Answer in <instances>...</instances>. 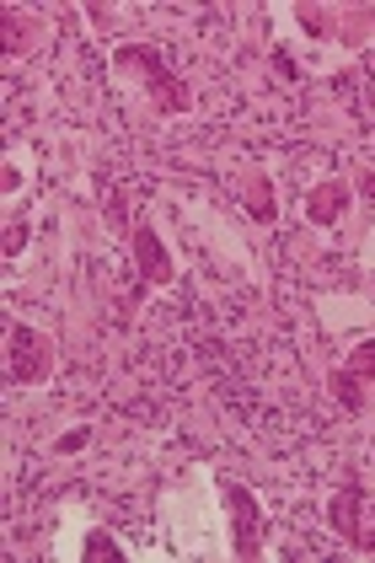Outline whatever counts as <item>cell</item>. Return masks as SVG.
Here are the masks:
<instances>
[{
    "label": "cell",
    "instance_id": "6da1fadb",
    "mask_svg": "<svg viewBox=\"0 0 375 563\" xmlns=\"http://www.w3.org/2000/svg\"><path fill=\"white\" fill-rule=\"evenodd\" d=\"M113 70H134V76L145 81V91H151V102H156V113H162V119H183V113H194V87L172 70V59L156 44H145V38L119 44L113 48Z\"/></svg>",
    "mask_w": 375,
    "mask_h": 563
},
{
    "label": "cell",
    "instance_id": "5b68a950",
    "mask_svg": "<svg viewBox=\"0 0 375 563\" xmlns=\"http://www.w3.org/2000/svg\"><path fill=\"white\" fill-rule=\"evenodd\" d=\"M360 516H365V483H360V477H349L333 499H328V526H333L349 548H360V542H365V526H360Z\"/></svg>",
    "mask_w": 375,
    "mask_h": 563
},
{
    "label": "cell",
    "instance_id": "5bb4252c",
    "mask_svg": "<svg viewBox=\"0 0 375 563\" xmlns=\"http://www.w3.org/2000/svg\"><path fill=\"white\" fill-rule=\"evenodd\" d=\"M295 22H306V33H311V38H333L328 11H317V5H295Z\"/></svg>",
    "mask_w": 375,
    "mask_h": 563
},
{
    "label": "cell",
    "instance_id": "8fae6325",
    "mask_svg": "<svg viewBox=\"0 0 375 563\" xmlns=\"http://www.w3.org/2000/svg\"><path fill=\"white\" fill-rule=\"evenodd\" d=\"M343 371L365 387V382H375V339H365V344L349 349V360H343Z\"/></svg>",
    "mask_w": 375,
    "mask_h": 563
},
{
    "label": "cell",
    "instance_id": "7a4b0ae2",
    "mask_svg": "<svg viewBox=\"0 0 375 563\" xmlns=\"http://www.w3.org/2000/svg\"><path fill=\"white\" fill-rule=\"evenodd\" d=\"M54 376V344L48 333L5 317V382L11 387H43Z\"/></svg>",
    "mask_w": 375,
    "mask_h": 563
},
{
    "label": "cell",
    "instance_id": "ba28073f",
    "mask_svg": "<svg viewBox=\"0 0 375 563\" xmlns=\"http://www.w3.org/2000/svg\"><path fill=\"white\" fill-rule=\"evenodd\" d=\"M252 199H247V216L257 220V225H274L279 220V205H274V188H268V173L263 167H252Z\"/></svg>",
    "mask_w": 375,
    "mask_h": 563
},
{
    "label": "cell",
    "instance_id": "4fadbf2b",
    "mask_svg": "<svg viewBox=\"0 0 375 563\" xmlns=\"http://www.w3.org/2000/svg\"><path fill=\"white\" fill-rule=\"evenodd\" d=\"M27 236H33V220H11V225H5V242H0V253H5V258H22Z\"/></svg>",
    "mask_w": 375,
    "mask_h": 563
},
{
    "label": "cell",
    "instance_id": "8992f818",
    "mask_svg": "<svg viewBox=\"0 0 375 563\" xmlns=\"http://www.w3.org/2000/svg\"><path fill=\"white\" fill-rule=\"evenodd\" d=\"M349 205H354V188L343 177H328V183H317L306 194V220L311 225H338V220L349 216Z\"/></svg>",
    "mask_w": 375,
    "mask_h": 563
},
{
    "label": "cell",
    "instance_id": "9a60e30c",
    "mask_svg": "<svg viewBox=\"0 0 375 563\" xmlns=\"http://www.w3.org/2000/svg\"><path fill=\"white\" fill-rule=\"evenodd\" d=\"M268 59H274V76H279V81H290V87H300V81H306V70H300V65H295V59L279 44L268 48Z\"/></svg>",
    "mask_w": 375,
    "mask_h": 563
},
{
    "label": "cell",
    "instance_id": "2e32d148",
    "mask_svg": "<svg viewBox=\"0 0 375 563\" xmlns=\"http://www.w3.org/2000/svg\"><path fill=\"white\" fill-rule=\"evenodd\" d=\"M0 183H5V194H16V188H22V167H16V162H5V173H0Z\"/></svg>",
    "mask_w": 375,
    "mask_h": 563
},
{
    "label": "cell",
    "instance_id": "3957f363",
    "mask_svg": "<svg viewBox=\"0 0 375 563\" xmlns=\"http://www.w3.org/2000/svg\"><path fill=\"white\" fill-rule=\"evenodd\" d=\"M129 258H134V296H129V311H134L151 290H167L172 279H177V263H172L167 242H162V231L151 220H134L129 225Z\"/></svg>",
    "mask_w": 375,
    "mask_h": 563
},
{
    "label": "cell",
    "instance_id": "9c48e42d",
    "mask_svg": "<svg viewBox=\"0 0 375 563\" xmlns=\"http://www.w3.org/2000/svg\"><path fill=\"white\" fill-rule=\"evenodd\" d=\"M328 391H333V402L343 408V413H349V419H360V413H365V387H360V382H354L343 365H338L333 376H328Z\"/></svg>",
    "mask_w": 375,
    "mask_h": 563
},
{
    "label": "cell",
    "instance_id": "30bf717a",
    "mask_svg": "<svg viewBox=\"0 0 375 563\" xmlns=\"http://www.w3.org/2000/svg\"><path fill=\"white\" fill-rule=\"evenodd\" d=\"M86 563H124V553H119V542L97 526V531H86V548H81Z\"/></svg>",
    "mask_w": 375,
    "mask_h": 563
},
{
    "label": "cell",
    "instance_id": "277c9868",
    "mask_svg": "<svg viewBox=\"0 0 375 563\" xmlns=\"http://www.w3.org/2000/svg\"><path fill=\"white\" fill-rule=\"evenodd\" d=\"M220 505H225V526H231V553L236 559H263V542H268V520H263V505L247 483L236 477H220Z\"/></svg>",
    "mask_w": 375,
    "mask_h": 563
},
{
    "label": "cell",
    "instance_id": "52a82bcc",
    "mask_svg": "<svg viewBox=\"0 0 375 563\" xmlns=\"http://www.w3.org/2000/svg\"><path fill=\"white\" fill-rule=\"evenodd\" d=\"M38 44H43L38 16H22L16 5H5V11H0V54H5V59H22V54H33Z\"/></svg>",
    "mask_w": 375,
    "mask_h": 563
},
{
    "label": "cell",
    "instance_id": "7c38bea8",
    "mask_svg": "<svg viewBox=\"0 0 375 563\" xmlns=\"http://www.w3.org/2000/svg\"><path fill=\"white\" fill-rule=\"evenodd\" d=\"M86 445H91V424H76V430L59 434L48 451H54V456H76V451H86Z\"/></svg>",
    "mask_w": 375,
    "mask_h": 563
},
{
    "label": "cell",
    "instance_id": "e0dca14e",
    "mask_svg": "<svg viewBox=\"0 0 375 563\" xmlns=\"http://www.w3.org/2000/svg\"><path fill=\"white\" fill-rule=\"evenodd\" d=\"M360 553H375V531H365V542H360Z\"/></svg>",
    "mask_w": 375,
    "mask_h": 563
}]
</instances>
